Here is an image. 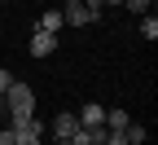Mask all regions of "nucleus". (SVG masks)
<instances>
[{
  "label": "nucleus",
  "mask_w": 158,
  "mask_h": 145,
  "mask_svg": "<svg viewBox=\"0 0 158 145\" xmlns=\"http://www.w3.org/2000/svg\"><path fill=\"white\" fill-rule=\"evenodd\" d=\"M97 18H101V13L88 9L84 0H66V5H62V22H66V27H92Z\"/></svg>",
  "instance_id": "f03ea898"
},
{
  "label": "nucleus",
  "mask_w": 158,
  "mask_h": 145,
  "mask_svg": "<svg viewBox=\"0 0 158 145\" xmlns=\"http://www.w3.org/2000/svg\"><path fill=\"white\" fill-rule=\"evenodd\" d=\"M123 9H132V13L145 18V13H149V0H123Z\"/></svg>",
  "instance_id": "9b49d317"
},
{
  "label": "nucleus",
  "mask_w": 158,
  "mask_h": 145,
  "mask_svg": "<svg viewBox=\"0 0 158 145\" xmlns=\"http://www.w3.org/2000/svg\"><path fill=\"white\" fill-rule=\"evenodd\" d=\"M0 145H13V132L9 128H0Z\"/></svg>",
  "instance_id": "4468645a"
},
{
  "label": "nucleus",
  "mask_w": 158,
  "mask_h": 145,
  "mask_svg": "<svg viewBox=\"0 0 158 145\" xmlns=\"http://www.w3.org/2000/svg\"><path fill=\"white\" fill-rule=\"evenodd\" d=\"M127 110H106V132H127Z\"/></svg>",
  "instance_id": "0eeeda50"
},
{
  "label": "nucleus",
  "mask_w": 158,
  "mask_h": 145,
  "mask_svg": "<svg viewBox=\"0 0 158 145\" xmlns=\"http://www.w3.org/2000/svg\"><path fill=\"white\" fill-rule=\"evenodd\" d=\"M75 132H79V119H75L70 110H62V114L53 119V141H70Z\"/></svg>",
  "instance_id": "7ed1b4c3"
},
{
  "label": "nucleus",
  "mask_w": 158,
  "mask_h": 145,
  "mask_svg": "<svg viewBox=\"0 0 158 145\" xmlns=\"http://www.w3.org/2000/svg\"><path fill=\"white\" fill-rule=\"evenodd\" d=\"M9 84H13V75H9L5 66H0V97H5V92H9Z\"/></svg>",
  "instance_id": "f8f14e48"
},
{
  "label": "nucleus",
  "mask_w": 158,
  "mask_h": 145,
  "mask_svg": "<svg viewBox=\"0 0 158 145\" xmlns=\"http://www.w3.org/2000/svg\"><path fill=\"white\" fill-rule=\"evenodd\" d=\"M53 49H57V35H44V31L31 35V57H48Z\"/></svg>",
  "instance_id": "423d86ee"
},
{
  "label": "nucleus",
  "mask_w": 158,
  "mask_h": 145,
  "mask_svg": "<svg viewBox=\"0 0 158 145\" xmlns=\"http://www.w3.org/2000/svg\"><path fill=\"white\" fill-rule=\"evenodd\" d=\"M123 136H127V145H145V136H149V132L141 128V123H127V132H123Z\"/></svg>",
  "instance_id": "6e6552de"
},
{
  "label": "nucleus",
  "mask_w": 158,
  "mask_h": 145,
  "mask_svg": "<svg viewBox=\"0 0 158 145\" xmlns=\"http://www.w3.org/2000/svg\"><path fill=\"white\" fill-rule=\"evenodd\" d=\"M0 110H5V97H0Z\"/></svg>",
  "instance_id": "dca6fc26"
},
{
  "label": "nucleus",
  "mask_w": 158,
  "mask_h": 145,
  "mask_svg": "<svg viewBox=\"0 0 158 145\" xmlns=\"http://www.w3.org/2000/svg\"><path fill=\"white\" fill-rule=\"evenodd\" d=\"M75 119H79V128H101V123H106V106H97V101H88V106L79 110Z\"/></svg>",
  "instance_id": "20e7f679"
},
{
  "label": "nucleus",
  "mask_w": 158,
  "mask_h": 145,
  "mask_svg": "<svg viewBox=\"0 0 158 145\" xmlns=\"http://www.w3.org/2000/svg\"><path fill=\"white\" fill-rule=\"evenodd\" d=\"M66 22H62V9H48V13H40V22H35V31H44V35H57Z\"/></svg>",
  "instance_id": "39448f33"
},
{
  "label": "nucleus",
  "mask_w": 158,
  "mask_h": 145,
  "mask_svg": "<svg viewBox=\"0 0 158 145\" xmlns=\"http://www.w3.org/2000/svg\"><path fill=\"white\" fill-rule=\"evenodd\" d=\"M5 110H9V114H31V110H35V92H31V84L13 79L9 92H5Z\"/></svg>",
  "instance_id": "f257e3e1"
},
{
  "label": "nucleus",
  "mask_w": 158,
  "mask_h": 145,
  "mask_svg": "<svg viewBox=\"0 0 158 145\" xmlns=\"http://www.w3.org/2000/svg\"><path fill=\"white\" fill-rule=\"evenodd\" d=\"M101 145H127V136H123V132H110V136H106Z\"/></svg>",
  "instance_id": "ddd939ff"
},
{
  "label": "nucleus",
  "mask_w": 158,
  "mask_h": 145,
  "mask_svg": "<svg viewBox=\"0 0 158 145\" xmlns=\"http://www.w3.org/2000/svg\"><path fill=\"white\" fill-rule=\"evenodd\" d=\"M53 145H70V141H53Z\"/></svg>",
  "instance_id": "2eb2a0df"
},
{
  "label": "nucleus",
  "mask_w": 158,
  "mask_h": 145,
  "mask_svg": "<svg viewBox=\"0 0 158 145\" xmlns=\"http://www.w3.org/2000/svg\"><path fill=\"white\" fill-rule=\"evenodd\" d=\"M0 5H9V0H0Z\"/></svg>",
  "instance_id": "f3484780"
},
{
  "label": "nucleus",
  "mask_w": 158,
  "mask_h": 145,
  "mask_svg": "<svg viewBox=\"0 0 158 145\" xmlns=\"http://www.w3.org/2000/svg\"><path fill=\"white\" fill-rule=\"evenodd\" d=\"M13 145H44V136H35V132H13Z\"/></svg>",
  "instance_id": "9d476101"
},
{
  "label": "nucleus",
  "mask_w": 158,
  "mask_h": 145,
  "mask_svg": "<svg viewBox=\"0 0 158 145\" xmlns=\"http://www.w3.org/2000/svg\"><path fill=\"white\" fill-rule=\"evenodd\" d=\"M141 35H145V40H158V18H154V13L141 18Z\"/></svg>",
  "instance_id": "1a4fd4ad"
}]
</instances>
